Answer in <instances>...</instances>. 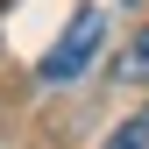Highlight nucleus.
Segmentation results:
<instances>
[{"label":"nucleus","mask_w":149,"mask_h":149,"mask_svg":"<svg viewBox=\"0 0 149 149\" xmlns=\"http://www.w3.org/2000/svg\"><path fill=\"white\" fill-rule=\"evenodd\" d=\"M100 43H107V14L100 7H78V22H71L57 36V50L43 57V85H64V78H78V71L100 57Z\"/></svg>","instance_id":"1"},{"label":"nucleus","mask_w":149,"mask_h":149,"mask_svg":"<svg viewBox=\"0 0 149 149\" xmlns=\"http://www.w3.org/2000/svg\"><path fill=\"white\" fill-rule=\"evenodd\" d=\"M107 149H149V107H142L135 121H121L114 135H107Z\"/></svg>","instance_id":"3"},{"label":"nucleus","mask_w":149,"mask_h":149,"mask_svg":"<svg viewBox=\"0 0 149 149\" xmlns=\"http://www.w3.org/2000/svg\"><path fill=\"white\" fill-rule=\"evenodd\" d=\"M114 85H149V29L114 57Z\"/></svg>","instance_id":"2"}]
</instances>
